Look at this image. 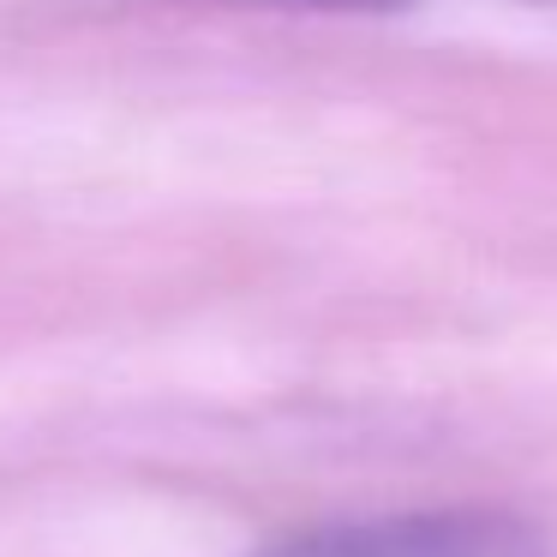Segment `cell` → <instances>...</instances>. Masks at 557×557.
I'll use <instances>...</instances> for the list:
<instances>
[{
	"mask_svg": "<svg viewBox=\"0 0 557 557\" xmlns=\"http://www.w3.org/2000/svg\"><path fill=\"white\" fill-rule=\"evenodd\" d=\"M258 557H552V545L516 509L444 504L300 528L288 540L264 545Z\"/></svg>",
	"mask_w": 557,
	"mask_h": 557,
	"instance_id": "obj_1",
	"label": "cell"
},
{
	"mask_svg": "<svg viewBox=\"0 0 557 557\" xmlns=\"http://www.w3.org/2000/svg\"><path fill=\"white\" fill-rule=\"evenodd\" d=\"M258 7H312V13H384V7H408V0H258Z\"/></svg>",
	"mask_w": 557,
	"mask_h": 557,
	"instance_id": "obj_2",
	"label": "cell"
}]
</instances>
